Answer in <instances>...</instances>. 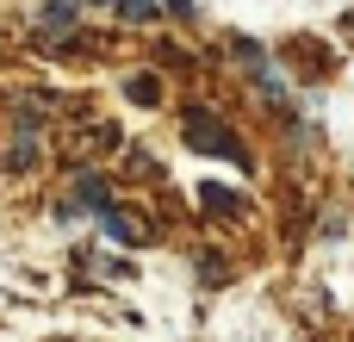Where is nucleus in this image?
<instances>
[{
  "instance_id": "1",
  "label": "nucleus",
  "mask_w": 354,
  "mask_h": 342,
  "mask_svg": "<svg viewBox=\"0 0 354 342\" xmlns=\"http://www.w3.org/2000/svg\"><path fill=\"white\" fill-rule=\"evenodd\" d=\"M180 131H187V143H193L199 156H230V162H249V156H243V137H236L230 125H218L205 106H193V112L180 118Z\"/></svg>"
},
{
  "instance_id": "2",
  "label": "nucleus",
  "mask_w": 354,
  "mask_h": 342,
  "mask_svg": "<svg viewBox=\"0 0 354 342\" xmlns=\"http://www.w3.org/2000/svg\"><path fill=\"white\" fill-rule=\"evenodd\" d=\"M230 50H236V62H243V69H249V75H255V87H261V93H268V106H286V75H280V69H274V56H268V50H261V44H249V37H236V44H230Z\"/></svg>"
},
{
  "instance_id": "3",
  "label": "nucleus",
  "mask_w": 354,
  "mask_h": 342,
  "mask_svg": "<svg viewBox=\"0 0 354 342\" xmlns=\"http://www.w3.org/2000/svg\"><path fill=\"white\" fill-rule=\"evenodd\" d=\"M62 212H93V218H106V212H112L106 181H100V174H81V181L68 187V206H62Z\"/></svg>"
},
{
  "instance_id": "4",
  "label": "nucleus",
  "mask_w": 354,
  "mask_h": 342,
  "mask_svg": "<svg viewBox=\"0 0 354 342\" xmlns=\"http://www.w3.org/2000/svg\"><path fill=\"white\" fill-rule=\"evenodd\" d=\"M100 224H106V231H112L118 243H143V237H149V224H143V218H131V212H118V206H112V212H106Z\"/></svg>"
},
{
  "instance_id": "5",
  "label": "nucleus",
  "mask_w": 354,
  "mask_h": 342,
  "mask_svg": "<svg viewBox=\"0 0 354 342\" xmlns=\"http://www.w3.org/2000/svg\"><path fill=\"white\" fill-rule=\"evenodd\" d=\"M75 12H81L75 0H44V12H37V31H44V37H56V31H62Z\"/></svg>"
},
{
  "instance_id": "6",
  "label": "nucleus",
  "mask_w": 354,
  "mask_h": 342,
  "mask_svg": "<svg viewBox=\"0 0 354 342\" xmlns=\"http://www.w3.org/2000/svg\"><path fill=\"white\" fill-rule=\"evenodd\" d=\"M199 199H205V212H212V218L243 212V193H230V187H199Z\"/></svg>"
},
{
  "instance_id": "7",
  "label": "nucleus",
  "mask_w": 354,
  "mask_h": 342,
  "mask_svg": "<svg viewBox=\"0 0 354 342\" xmlns=\"http://www.w3.org/2000/svg\"><path fill=\"white\" fill-rule=\"evenodd\" d=\"M124 87L137 93V106H156V93H162V81H156V75H131Z\"/></svg>"
},
{
  "instance_id": "8",
  "label": "nucleus",
  "mask_w": 354,
  "mask_h": 342,
  "mask_svg": "<svg viewBox=\"0 0 354 342\" xmlns=\"http://www.w3.org/2000/svg\"><path fill=\"white\" fill-rule=\"evenodd\" d=\"M118 12H124V19H137V25H143V19H149V12H156V6H149V0H118Z\"/></svg>"
},
{
  "instance_id": "9",
  "label": "nucleus",
  "mask_w": 354,
  "mask_h": 342,
  "mask_svg": "<svg viewBox=\"0 0 354 342\" xmlns=\"http://www.w3.org/2000/svg\"><path fill=\"white\" fill-rule=\"evenodd\" d=\"M168 12H180V19H193V0H162Z\"/></svg>"
}]
</instances>
